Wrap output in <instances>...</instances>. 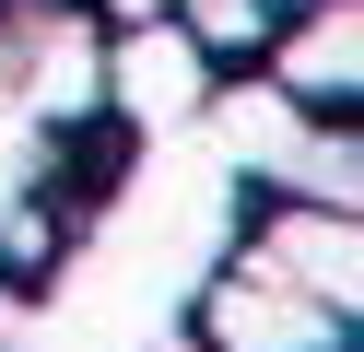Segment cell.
Here are the masks:
<instances>
[{"label": "cell", "mask_w": 364, "mask_h": 352, "mask_svg": "<svg viewBox=\"0 0 364 352\" xmlns=\"http://www.w3.org/2000/svg\"><path fill=\"white\" fill-rule=\"evenodd\" d=\"M247 70H259L282 106H306V117H353L364 106V12L353 0H294Z\"/></svg>", "instance_id": "7a4b0ae2"}, {"label": "cell", "mask_w": 364, "mask_h": 352, "mask_svg": "<svg viewBox=\"0 0 364 352\" xmlns=\"http://www.w3.org/2000/svg\"><path fill=\"white\" fill-rule=\"evenodd\" d=\"M188 352H353V305L282 282L223 235V258L188 282Z\"/></svg>", "instance_id": "6da1fadb"}, {"label": "cell", "mask_w": 364, "mask_h": 352, "mask_svg": "<svg viewBox=\"0 0 364 352\" xmlns=\"http://www.w3.org/2000/svg\"><path fill=\"white\" fill-rule=\"evenodd\" d=\"M0 82H12V12H0Z\"/></svg>", "instance_id": "277c9868"}, {"label": "cell", "mask_w": 364, "mask_h": 352, "mask_svg": "<svg viewBox=\"0 0 364 352\" xmlns=\"http://www.w3.org/2000/svg\"><path fill=\"white\" fill-rule=\"evenodd\" d=\"M282 12H294V0H165V23H176L212 70H223V59L247 70V59L270 47V23H282Z\"/></svg>", "instance_id": "3957f363"}]
</instances>
